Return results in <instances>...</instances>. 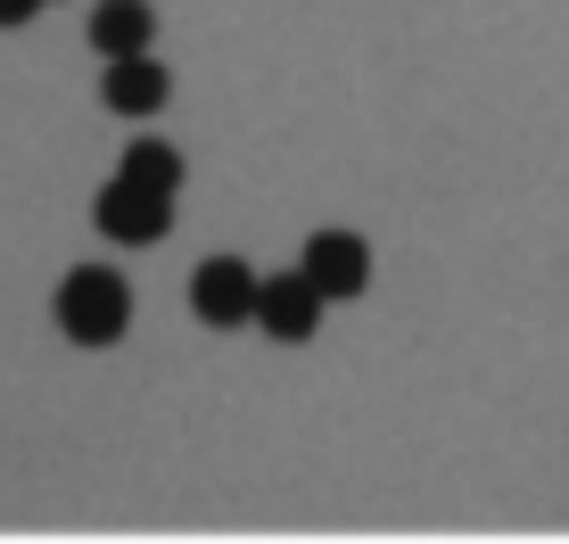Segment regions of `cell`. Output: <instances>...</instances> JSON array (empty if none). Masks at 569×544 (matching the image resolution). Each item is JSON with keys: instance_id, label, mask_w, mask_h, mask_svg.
I'll return each mask as SVG.
<instances>
[{"instance_id": "8", "label": "cell", "mask_w": 569, "mask_h": 544, "mask_svg": "<svg viewBox=\"0 0 569 544\" xmlns=\"http://www.w3.org/2000/svg\"><path fill=\"white\" fill-rule=\"evenodd\" d=\"M116 173H124V182H141V190H157V199H173V190H182V149H166V141H132Z\"/></svg>"}, {"instance_id": "6", "label": "cell", "mask_w": 569, "mask_h": 544, "mask_svg": "<svg viewBox=\"0 0 569 544\" xmlns=\"http://www.w3.org/2000/svg\"><path fill=\"white\" fill-rule=\"evenodd\" d=\"M100 100H108L116 115H157V108H166V67H157L149 50L108 58V83H100Z\"/></svg>"}, {"instance_id": "7", "label": "cell", "mask_w": 569, "mask_h": 544, "mask_svg": "<svg viewBox=\"0 0 569 544\" xmlns=\"http://www.w3.org/2000/svg\"><path fill=\"white\" fill-rule=\"evenodd\" d=\"M149 33H157L149 0H100V9H91V50H100V58L149 50Z\"/></svg>"}, {"instance_id": "9", "label": "cell", "mask_w": 569, "mask_h": 544, "mask_svg": "<svg viewBox=\"0 0 569 544\" xmlns=\"http://www.w3.org/2000/svg\"><path fill=\"white\" fill-rule=\"evenodd\" d=\"M33 9H42V0H0V26H26Z\"/></svg>"}, {"instance_id": "3", "label": "cell", "mask_w": 569, "mask_h": 544, "mask_svg": "<svg viewBox=\"0 0 569 544\" xmlns=\"http://www.w3.org/2000/svg\"><path fill=\"white\" fill-rule=\"evenodd\" d=\"M322 305H330V298L306 281V264H298V272H257V330H264V339H281V346L313 339Z\"/></svg>"}, {"instance_id": "4", "label": "cell", "mask_w": 569, "mask_h": 544, "mask_svg": "<svg viewBox=\"0 0 569 544\" xmlns=\"http://www.w3.org/2000/svg\"><path fill=\"white\" fill-rule=\"evenodd\" d=\"M190 305H199L207 330H240L257 322V272H248L240 256H207L199 272H190Z\"/></svg>"}, {"instance_id": "2", "label": "cell", "mask_w": 569, "mask_h": 544, "mask_svg": "<svg viewBox=\"0 0 569 544\" xmlns=\"http://www.w3.org/2000/svg\"><path fill=\"white\" fill-rule=\"evenodd\" d=\"M91 223H100L116 248H157V240H166V223H173V199H157V190H141V182L116 173L100 199H91Z\"/></svg>"}, {"instance_id": "1", "label": "cell", "mask_w": 569, "mask_h": 544, "mask_svg": "<svg viewBox=\"0 0 569 544\" xmlns=\"http://www.w3.org/2000/svg\"><path fill=\"white\" fill-rule=\"evenodd\" d=\"M124 322H132V289H124V272H108V264H74L67 281H58V330H67L74 346H116V339H124Z\"/></svg>"}, {"instance_id": "5", "label": "cell", "mask_w": 569, "mask_h": 544, "mask_svg": "<svg viewBox=\"0 0 569 544\" xmlns=\"http://www.w3.org/2000/svg\"><path fill=\"white\" fill-rule=\"evenodd\" d=\"M298 264H306V281L322 289L330 305H339V298H363V281H371V248L356 240V231H313Z\"/></svg>"}]
</instances>
